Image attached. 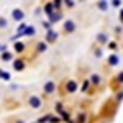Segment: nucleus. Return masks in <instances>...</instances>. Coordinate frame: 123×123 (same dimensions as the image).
<instances>
[{"instance_id": "obj_1", "label": "nucleus", "mask_w": 123, "mask_h": 123, "mask_svg": "<svg viewBox=\"0 0 123 123\" xmlns=\"http://www.w3.org/2000/svg\"><path fill=\"white\" fill-rule=\"evenodd\" d=\"M30 105L35 107V108H38L39 105H41V100H39L38 97H31V98H30Z\"/></svg>"}, {"instance_id": "obj_2", "label": "nucleus", "mask_w": 123, "mask_h": 123, "mask_svg": "<svg viewBox=\"0 0 123 123\" xmlns=\"http://www.w3.org/2000/svg\"><path fill=\"white\" fill-rule=\"evenodd\" d=\"M13 18L15 20H21L23 18V12H21V10H13Z\"/></svg>"}, {"instance_id": "obj_3", "label": "nucleus", "mask_w": 123, "mask_h": 123, "mask_svg": "<svg viewBox=\"0 0 123 123\" xmlns=\"http://www.w3.org/2000/svg\"><path fill=\"white\" fill-rule=\"evenodd\" d=\"M64 26H66L67 31H74V23H72V21H66V23H64Z\"/></svg>"}, {"instance_id": "obj_4", "label": "nucleus", "mask_w": 123, "mask_h": 123, "mask_svg": "<svg viewBox=\"0 0 123 123\" xmlns=\"http://www.w3.org/2000/svg\"><path fill=\"white\" fill-rule=\"evenodd\" d=\"M13 66L20 71V69H23V62H21V61H15V62H13Z\"/></svg>"}, {"instance_id": "obj_5", "label": "nucleus", "mask_w": 123, "mask_h": 123, "mask_svg": "<svg viewBox=\"0 0 123 123\" xmlns=\"http://www.w3.org/2000/svg\"><path fill=\"white\" fill-rule=\"evenodd\" d=\"M67 90H69V92L76 90V84H74V82H69V85H67Z\"/></svg>"}, {"instance_id": "obj_6", "label": "nucleus", "mask_w": 123, "mask_h": 123, "mask_svg": "<svg viewBox=\"0 0 123 123\" xmlns=\"http://www.w3.org/2000/svg\"><path fill=\"white\" fill-rule=\"evenodd\" d=\"M53 89H54V84H53V82H49V84H46V92H51Z\"/></svg>"}, {"instance_id": "obj_7", "label": "nucleus", "mask_w": 123, "mask_h": 123, "mask_svg": "<svg viewBox=\"0 0 123 123\" xmlns=\"http://www.w3.org/2000/svg\"><path fill=\"white\" fill-rule=\"evenodd\" d=\"M110 62H112V64H117V62H118V57H110Z\"/></svg>"}, {"instance_id": "obj_8", "label": "nucleus", "mask_w": 123, "mask_h": 123, "mask_svg": "<svg viewBox=\"0 0 123 123\" xmlns=\"http://www.w3.org/2000/svg\"><path fill=\"white\" fill-rule=\"evenodd\" d=\"M3 59H5V61H8V59H10V54H8V53H5V54H3Z\"/></svg>"}]
</instances>
